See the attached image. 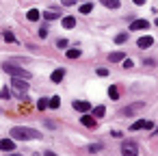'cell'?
Here are the masks:
<instances>
[{"label": "cell", "instance_id": "1", "mask_svg": "<svg viewBox=\"0 0 158 156\" xmlns=\"http://www.w3.org/2000/svg\"><path fill=\"white\" fill-rule=\"evenodd\" d=\"M11 139H20V141H31V139H41V132L35 128H24V126H15L11 128Z\"/></svg>", "mask_w": 158, "mask_h": 156}, {"label": "cell", "instance_id": "2", "mask_svg": "<svg viewBox=\"0 0 158 156\" xmlns=\"http://www.w3.org/2000/svg\"><path fill=\"white\" fill-rule=\"evenodd\" d=\"M2 70L7 72V74H11V76H18V78H31V72H26V70H22L20 65H15V63H11V61H7V63H2Z\"/></svg>", "mask_w": 158, "mask_h": 156}, {"label": "cell", "instance_id": "3", "mask_svg": "<svg viewBox=\"0 0 158 156\" xmlns=\"http://www.w3.org/2000/svg\"><path fill=\"white\" fill-rule=\"evenodd\" d=\"M11 87H13L18 93H26V91H28V82H26V78H18V76H13Z\"/></svg>", "mask_w": 158, "mask_h": 156}, {"label": "cell", "instance_id": "4", "mask_svg": "<svg viewBox=\"0 0 158 156\" xmlns=\"http://www.w3.org/2000/svg\"><path fill=\"white\" fill-rule=\"evenodd\" d=\"M121 156H139V147H136V143L126 141V143L121 145Z\"/></svg>", "mask_w": 158, "mask_h": 156}, {"label": "cell", "instance_id": "5", "mask_svg": "<svg viewBox=\"0 0 158 156\" xmlns=\"http://www.w3.org/2000/svg\"><path fill=\"white\" fill-rule=\"evenodd\" d=\"M141 128L152 130V128H154V121H149V119H139V121H134V124L130 126V130H141Z\"/></svg>", "mask_w": 158, "mask_h": 156}, {"label": "cell", "instance_id": "6", "mask_svg": "<svg viewBox=\"0 0 158 156\" xmlns=\"http://www.w3.org/2000/svg\"><path fill=\"white\" fill-rule=\"evenodd\" d=\"M0 150L2 152H13L15 150V139H0Z\"/></svg>", "mask_w": 158, "mask_h": 156}, {"label": "cell", "instance_id": "7", "mask_svg": "<svg viewBox=\"0 0 158 156\" xmlns=\"http://www.w3.org/2000/svg\"><path fill=\"white\" fill-rule=\"evenodd\" d=\"M80 124H82V126H87V128H95V126H98L95 117H93V115H89V113H85V115L80 117Z\"/></svg>", "mask_w": 158, "mask_h": 156}, {"label": "cell", "instance_id": "8", "mask_svg": "<svg viewBox=\"0 0 158 156\" xmlns=\"http://www.w3.org/2000/svg\"><path fill=\"white\" fill-rule=\"evenodd\" d=\"M149 46H154V37H152V35H143V37L139 39V48L145 50V48H149Z\"/></svg>", "mask_w": 158, "mask_h": 156}, {"label": "cell", "instance_id": "9", "mask_svg": "<svg viewBox=\"0 0 158 156\" xmlns=\"http://www.w3.org/2000/svg\"><path fill=\"white\" fill-rule=\"evenodd\" d=\"M74 108L80 111V113H89V111H91V104L85 102V100H76V102H74Z\"/></svg>", "mask_w": 158, "mask_h": 156}, {"label": "cell", "instance_id": "10", "mask_svg": "<svg viewBox=\"0 0 158 156\" xmlns=\"http://www.w3.org/2000/svg\"><path fill=\"white\" fill-rule=\"evenodd\" d=\"M145 104L143 102H134V104H130V106H126L123 108V115H132V113H136V111H141Z\"/></svg>", "mask_w": 158, "mask_h": 156}, {"label": "cell", "instance_id": "11", "mask_svg": "<svg viewBox=\"0 0 158 156\" xmlns=\"http://www.w3.org/2000/svg\"><path fill=\"white\" fill-rule=\"evenodd\" d=\"M147 26H149V24H147L145 20H134V22H130V28H132V31H145Z\"/></svg>", "mask_w": 158, "mask_h": 156}, {"label": "cell", "instance_id": "12", "mask_svg": "<svg viewBox=\"0 0 158 156\" xmlns=\"http://www.w3.org/2000/svg\"><path fill=\"white\" fill-rule=\"evenodd\" d=\"M63 78H65V70L63 67H59V70L52 72V82H61Z\"/></svg>", "mask_w": 158, "mask_h": 156}, {"label": "cell", "instance_id": "13", "mask_svg": "<svg viewBox=\"0 0 158 156\" xmlns=\"http://www.w3.org/2000/svg\"><path fill=\"white\" fill-rule=\"evenodd\" d=\"M123 59H126L123 52H113V54H108V61H110V63H119V61H123Z\"/></svg>", "mask_w": 158, "mask_h": 156}, {"label": "cell", "instance_id": "14", "mask_svg": "<svg viewBox=\"0 0 158 156\" xmlns=\"http://www.w3.org/2000/svg\"><path fill=\"white\" fill-rule=\"evenodd\" d=\"M100 2L104 5V7H108V9H119V0H100Z\"/></svg>", "mask_w": 158, "mask_h": 156}, {"label": "cell", "instance_id": "15", "mask_svg": "<svg viewBox=\"0 0 158 156\" xmlns=\"http://www.w3.org/2000/svg\"><path fill=\"white\" fill-rule=\"evenodd\" d=\"M26 18H28V20H31V22H37V20H39V18H41V13H39V11H37V9H31V11H28V13H26Z\"/></svg>", "mask_w": 158, "mask_h": 156}, {"label": "cell", "instance_id": "16", "mask_svg": "<svg viewBox=\"0 0 158 156\" xmlns=\"http://www.w3.org/2000/svg\"><path fill=\"white\" fill-rule=\"evenodd\" d=\"M76 26V20L69 15V18H63V28H74Z\"/></svg>", "mask_w": 158, "mask_h": 156}, {"label": "cell", "instance_id": "17", "mask_svg": "<svg viewBox=\"0 0 158 156\" xmlns=\"http://www.w3.org/2000/svg\"><path fill=\"white\" fill-rule=\"evenodd\" d=\"M108 98H110V100H117V98H119V87H117V85H113V87L108 89Z\"/></svg>", "mask_w": 158, "mask_h": 156}, {"label": "cell", "instance_id": "18", "mask_svg": "<svg viewBox=\"0 0 158 156\" xmlns=\"http://www.w3.org/2000/svg\"><path fill=\"white\" fill-rule=\"evenodd\" d=\"M48 106H52V108H59V106H61V98H59V95H52V98L48 100Z\"/></svg>", "mask_w": 158, "mask_h": 156}, {"label": "cell", "instance_id": "19", "mask_svg": "<svg viewBox=\"0 0 158 156\" xmlns=\"http://www.w3.org/2000/svg\"><path fill=\"white\" fill-rule=\"evenodd\" d=\"M2 39H5L7 44H15V35H13V33H9V31H5V33H2Z\"/></svg>", "mask_w": 158, "mask_h": 156}, {"label": "cell", "instance_id": "20", "mask_svg": "<svg viewBox=\"0 0 158 156\" xmlns=\"http://www.w3.org/2000/svg\"><path fill=\"white\" fill-rule=\"evenodd\" d=\"M65 57H67V59H78V57H80V50H78V48H72V50L65 52Z\"/></svg>", "mask_w": 158, "mask_h": 156}, {"label": "cell", "instance_id": "21", "mask_svg": "<svg viewBox=\"0 0 158 156\" xmlns=\"http://www.w3.org/2000/svg\"><path fill=\"white\" fill-rule=\"evenodd\" d=\"M104 115H106V108H104V106H95V108H93V117H95V119H98V117H104Z\"/></svg>", "mask_w": 158, "mask_h": 156}, {"label": "cell", "instance_id": "22", "mask_svg": "<svg viewBox=\"0 0 158 156\" xmlns=\"http://www.w3.org/2000/svg\"><path fill=\"white\" fill-rule=\"evenodd\" d=\"M44 18H46L48 22H52V20H56V18H61V15H59L56 11H46V13H44Z\"/></svg>", "mask_w": 158, "mask_h": 156}, {"label": "cell", "instance_id": "23", "mask_svg": "<svg viewBox=\"0 0 158 156\" xmlns=\"http://www.w3.org/2000/svg\"><path fill=\"white\" fill-rule=\"evenodd\" d=\"M126 41H128V35H126V33H119V35L115 37V44H126Z\"/></svg>", "mask_w": 158, "mask_h": 156}, {"label": "cell", "instance_id": "24", "mask_svg": "<svg viewBox=\"0 0 158 156\" xmlns=\"http://www.w3.org/2000/svg\"><path fill=\"white\" fill-rule=\"evenodd\" d=\"M37 108H39V111H46V108H48V98H41V100L37 102Z\"/></svg>", "mask_w": 158, "mask_h": 156}, {"label": "cell", "instance_id": "25", "mask_svg": "<svg viewBox=\"0 0 158 156\" xmlns=\"http://www.w3.org/2000/svg\"><path fill=\"white\" fill-rule=\"evenodd\" d=\"M91 9H93V7L87 2V5H82V7H80V13H85V15H87V13H91Z\"/></svg>", "mask_w": 158, "mask_h": 156}, {"label": "cell", "instance_id": "26", "mask_svg": "<svg viewBox=\"0 0 158 156\" xmlns=\"http://www.w3.org/2000/svg\"><path fill=\"white\" fill-rule=\"evenodd\" d=\"M123 67H126V70H132V67H134V63H132L130 59H123Z\"/></svg>", "mask_w": 158, "mask_h": 156}, {"label": "cell", "instance_id": "27", "mask_svg": "<svg viewBox=\"0 0 158 156\" xmlns=\"http://www.w3.org/2000/svg\"><path fill=\"white\" fill-rule=\"evenodd\" d=\"M95 74H98V76H108V70H104V67H98V70H95Z\"/></svg>", "mask_w": 158, "mask_h": 156}, {"label": "cell", "instance_id": "28", "mask_svg": "<svg viewBox=\"0 0 158 156\" xmlns=\"http://www.w3.org/2000/svg\"><path fill=\"white\" fill-rule=\"evenodd\" d=\"M100 150H102V145H100V143H95V145H91V147H89V152H91V154H95V152H100Z\"/></svg>", "mask_w": 158, "mask_h": 156}, {"label": "cell", "instance_id": "29", "mask_svg": "<svg viewBox=\"0 0 158 156\" xmlns=\"http://www.w3.org/2000/svg\"><path fill=\"white\" fill-rule=\"evenodd\" d=\"M39 37H41V39H46V37H48V28H46V26H44V28H39Z\"/></svg>", "mask_w": 158, "mask_h": 156}, {"label": "cell", "instance_id": "30", "mask_svg": "<svg viewBox=\"0 0 158 156\" xmlns=\"http://www.w3.org/2000/svg\"><path fill=\"white\" fill-rule=\"evenodd\" d=\"M63 2V7H72V5H76V0H61Z\"/></svg>", "mask_w": 158, "mask_h": 156}, {"label": "cell", "instance_id": "31", "mask_svg": "<svg viewBox=\"0 0 158 156\" xmlns=\"http://www.w3.org/2000/svg\"><path fill=\"white\" fill-rule=\"evenodd\" d=\"M56 46H59V48H67V41H65V39H59Z\"/></svg>", "mask_w": 158, "mask_h": 156}, {"label": "cell", "instance_id": "32", "mask_svg": "<svg viewBox=\"0 0 158 156\" xmlns=\"http://www.w3.org/2000/svg\"><path fill=\"white\" fill-rule=\"evenodd\" d=\"M0 98H9V89H2V91H0Z\"/></svg>", "mask_w": 158, "mask_h": 156}, {"label": "cell", "instance_id": "33", "mask_svg": "<svg viewBox=\"0 0 158 156\" xmlns=\"http://www.w3.org/2000/svg\"><path fill=\"white\" fill-rule=\"evenodd\" d=\"M132 2H134V5H139V7H143V5H145V0H132Z\"/></svg>", "mask_w": 158, "mask_h": 156}, {"label": "cell", "instance_id": "34", "mask_svg": "<svg viewBox=\"0 0 158 156\" xmlns=\"http://www.w3.org/2000/svg\"><path fill=\"white\" fill-rule=\"evenodd\" d=\"M44 156H56V154H54V152H46Z\"/></svg>", "mask_w": 158, "mask_h": 156}, {"label": "cell", "instance_id": "35", "mask_svg": "<svg viewBox=\"0 0 158 156\" xmlns=\"http://www.w3.org/2000/svg\"><path fill=\"white\" fill-rule=\"evenodd\" d=\"M156 26H158V18H156Z\"/></svg>", "mask_w": 158, "mask_h": 156}, {"label": "cell", "instance_id": "36", "mask_svg": "<svg viewBox=\"0 0 158 156\" xmlns=\"http://www.w3.org/2000/svg\"><path fill=\"white\" fill-rule=\"evenodd\" d=\"M11 156H20V154H11Z\"/></svg>", "mask_w": 158, "mask_h": 156}]
</instances>
